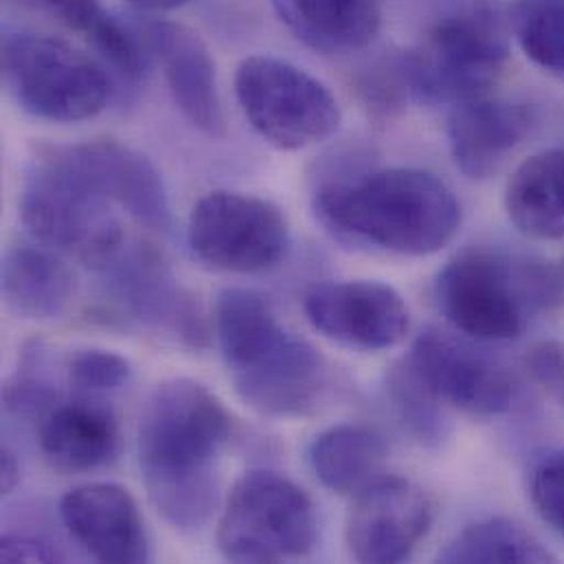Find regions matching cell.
Here are the masks:
<instances>
[{"label": "cell", "mask_w": 564, "mask_h": 564, "mask_svg": "<svg viewBox=\"0 0 564 564\" xmlns=\"http://www.w3.org/2000/svg\"><path fill=\"white\" fill-rule=\"evenodd\" d=\"M229 437V411L205 384L174 378L148 395L137 426L139 468L152 506L174 530L196 532L216 510Z\"/></svg>", "instance_id": "obj_1"}, {"label": "cell", "mask_w": 564, "mask_h": 564, "mask_svg": "<svg viewBox=\"0 0 564 564\" xmlns=\"http://www.w3.org/2000/svg\"><path fill=\"white\" fill-rule=\"evenodd\" d=\"M314 212L340 240L409 258L442 251L462 227V205L453 189L415 167L327 181L314 194Z\"/></svg>", "instance_id": "obj_2"}, {"label": "cell", "mask_w": 564, "mask_h": 564, "mask_svg": "<svg viewBox=\"0 0 564 564\" xmlns=\"http://www.w3.org/2000/svg\"><path fill=\"white\" fill-rule=\"evenodd\" d=\"M214 323L236 393L251 409L271 417L318 409L329 382L327 362L283 325L267 296L245 288L225 290Z\"/></svg>", "instance_id": "obj_3"}, {"label": "cell", "mask_w": 564, "mask_h": 564, "mask_svg": "<svg viewBox=\"0 0 564 564\" xmlns=\"http://www.w3.org/2000/svg\"><path fill=\"white\" fill-rule=\"evenodd\" d=\"M508 57V26L499 7L492 0H457L400 59V73L417 99L462 106L488 97Z\"/></svg>", "instance_id": "obj_4"}, {"label": "cell", "mask_w": 564, "mask_h": 564, "mask_svg": "<svg viewBox=\"0 0 564 564\" xmlns=\"http://www.w3.org/2000/svg\"><path fill=\"white\" fill-rule=\"evenodd\" d=\"M435 299L457 332L497 343L519 338L530 312L561 305L563 288L556 267H514L490 251H466L437 275Z\"/></svg>", "instance_id": "obj_5"}, {"label": "cell", "mask_w": 564, "mask_h": 564, "mask_svg": "<svg viewBox=\"0 0 564 564\" xmlns=\"http://www.w3.org/2000/svg\"><path fill=\"white\" fill-rule=\"evenodd\" d=\"M2 77L31 117L75 123L97 117L110 99L104 66L75 44L40 33H4Z\"/></svg>", "instance_id": "obj_6"}, {"label": "cell", "mask_w": 564, "mask_h": 564, "mask_svg": "<svg viewBox=\"0 0 564 564\" xmlns=\"http://www.w3.org/2000/svg\"><path fill=\"white\" fill-rule=\"evenodd\" d=\"M312 499L294 481L273 470L245 473L225 503L218 547L231 563L299 561L316 545Z\"/></svg>", "instance_id": "obj_7"}, {"label": "cell", "mask_w": 564, "mask_h": 564, "mask_svg": "<svg viewBox=\"0 0 564 564\" xmlns=\"http://www.w3.org/2000/svg\"><path fill=\"white\" fill-rule=\"evenodd\" d=\"M18 207L22 225L40 245L90 269L104 271L128 245L112 203L40 152Z\"/></svg>", "instance_id": "obj_8"}, {"label": "cell", "mask_w": 564, "mask_h": 564, "mask_svg": "<svg viewBox=\"0 0 564 564\" xmlns=\"http://www.w3.org/2000/svg\"><path fill=\"white\" fill-rule=\"evenodd\" d=\"M236 97L253 130L285 152L312 148L340 126V108L329 88L273 55H253L238 66Z\"/></svg>", "instance_id": "obj_9"}, {"label": "cell", "mask_w": 564, "mask_h": 564, "mask_svg": "<svg viewBox=\"0 0 564 564\" xmlns=\"http://www.w3.org/2000/svg\"><path fill=\"white\" fill-rule=\"evenodd\" d=\"M187 242L205 267L225 273L273 269L288 251L290 234L280 207L238 192H212L189 214Z\"/></svg>", "instance_id": "obj_10"}, {"label": "cell", "mask_w": 564, "mask_h": 564, "mask_svg": "<svg viewBox=\"0 0 564 564\" xmlns=\"http://www.w3.org/2000/svg\"><path fill=\"white\" fill-rule=\"evenodd\" d=\"M88 189L128 212L139 225L167 234L172 209L163 178L139 150L119 141H86L73 145H44L37 150Z\"/></svg>", "instance_id": "obj_11"}, {"label": "cell", "mask_w": 564, "mask_h": 564, "mask_svg": "<svg viewBox=\"0 0 564 564\" xmlns=\"http://www.w3.org/2000/svg\"><path fill=\"white\" fill-rule=\"evenodd\" d=\"M104 273L108 299L123 318L163 332L189 347L207 345L209 329L198 299L176 282L154 249L126 245Z\"/></svg>", "instance_id": "obj_12"}, {"label": "cell", "mask_w": 564, "mask_h": 564, "mask_svg": "<svg viewBox=\"0 0 564 564\" xmlns=\"http://www.w3.org/2000/svg\"><path fill=\"white\" fill-rule=\"evenodd\" d=\"M435 503L424 488L402 477H378L360 492L345 521L349 556L365 564H398L411 558L429 534Z\"/></svg>", "instance_id": "obj_13"}, {"label": "cell", "mask_w": 564, "mask_h": 564, "mask_svg": "<svg viewBox=\"0 0 564 564\" xmlns=\"http://www.w3.org/2000/svg\"><path fill=\"white\" fill-rule=\"evenodd\" d=\"M406 362L440 402L468 415L497 417L512 406L514 384L508 369L453 334L435 327L422 332Z\"/></svg>", "instance_id": "obj_14"}, {"label": "cell", "mask_w": 564, "mask_h": 564, "mask_svg": "<svg viewBox=\"0 0 564 564\" xmlns=\"http://www.w3.org/2000/svg\"><path fill=\"white\" fill-rule=\"evenodd\" d=\"M310 325L325 338L360 351L400 345L411 325L404 299L387 283H316L303 301Z\"/></svg>", "instance_id": "obj_15"}, {"label": "cell", "mask_w": 564, "mask_h": 564, "mask_svg": "<svg viewBox=\"0 0 564 564\" xmlns=\"http://www.w3.org/2000/svg\"><path fill=\"white\" fill-rule=\"evenodd\" d=\"M59 517L68 534L99 563L150 561L145 525L132 495L117 484H88L64 495Z\"/></svg>", "instance_id": "obj_16"}, {"label": "cell", "mask_w": 564, "mask_h": 564, "mask_svg": "<svg viewBox=\"0 0 564 564\" xmlns=\"http://www.w3.org/2000/svg\"><path fill=\"white\" fill-rule=\"evenodd\" d=\"M143 40L161 59L170 93L185 119L200 132L218 139L227 132L216 79V62L198 33L172 22H148Z\"/></svg>", "instance_id": "obj_17"}, {"label": "cell", "mask_w": 564, "mask_h": 564, "mask_svg": "<svg viewBox=\"0 0 564 564\" xmlns=\"http://www.w3.org/2000/svg\"><path fill=\"white\" fill-rule=\"evenodd\" d=\"M532 121L528 106L508 99L481 97L455 106L446 134L457 170L473 181L492 176L525 141Z\"/></svg>", "instance_id": "obj_18"}, {"label": "cell", "mask_w": 564, "mask_h": 564, "mask_svg": "<svg viewBox=\"0 0 564 564\" xmlns=\"http://www.w3.org/2000/svg\"><path fill=\"white\" fill-rule=\"evenodd\" d=\"M37 444L55 470L88 473L117 457L119 424L110 409L88 398L51 402L40 413Z\"/></svg>", "instance_id": "obj_19"}, {"label": "cell", "mask_w": 564, "mask_h": 564, "mask_svg": "<svg viewBox=\"0 0 564 564\" xmlns=\"http://www.w3.org/2000/svg\"><path fill=\"white\" fill-rule=\"evenodd\" d=\"M290 33L323 55L367 48L380 26L384 0H273Z\"/></svg>", "instance_id": "obj_20"}, {"label": "cell", "mask_w": 564, "mask_h": 564, "mask_svg": "<svg viewBox=\"0 0 564 564\" xmlns=\"http://www.w3.org/2000/svg\"><path fill=\"white\" fill-rule=\"evenodd\" d=\"M75 294V273L53 249L18 245L4 253L2 296L15 314L33 321L59 318Z\"/></svg>", "instance_id": "obj_21"}, {"label": "cell", "mask_w": 564, "mask_h": 564, "mask_svg": "<svg viewBox=\"0 0 564 564\" xmlns=\"http://www.w3.org/2000/svg\"><path fill=\"white\" fill-rule=\"evenodd\" d=\"M512 225L532 240H564V148L523 161L506 189Z\"/></svg>", "instance_id": "obj_22"}, {"label": "cell", "mask_w": 564, "mask_h": 564, "mask_svg": "<svg viewBox=\"0 0 564 564\" xmlns=\"http://www.w3.org/2000/svg\"><path fill=\"white\" fill-rule=\"evenodd\" d=\"M82 35L121 77L137 82L145 75L150 48L139 31L117 20L101 0H20Z\"/></svg>", "instance_id": "obj_23"}, {"label": "cell", "mask_w": 564, "mask_h": 564, "mask_svg": "<svg viewBox=\"0 0 564 564\" xmlns=\"http://www.w3.org/2000/svg\"><path fill=\"white\" fill-rule=\"evenodd\" d=\"M387 462L382 435L362 424H338L323 431L307 448V464L323 488L356 495L380 477Z\"/></svg>", "instance_id": "obj_24"}, {"label": "cell", "mask_w": 564, "mask_h": 564, "mask_svg": "<svg viewBox=\"0 0 564 564\" xmlns=\"http://www.w3.org/2000/svg\"><path fill=\"white\" fill-rule=\"evenodd\" d=\"M442 563H552V552L523 525L508 519H490L466 528L444 552Z\"/></svg>", "instance_id": "obj_25"}, {"label": "cell", "mask_w": 564, "mask_h": 564, "mask_svg": "<svg viewBox=\"0 0 564 564\" xmlns=\"http://www.w3.org/2000/svg\"><path fill=\"white\" fill-rule=\"evenodd\" d=\"M510 26L528 59L564 77V0H517Z\"/></svg>", "instance_id": "obj_26"}, {"label": "cell", "mask_w": 564, "mask_h": 564, "mask_svg": "<svg viewBox=\"0 0 564 564\" xmlns=\"http://www.w3.org/2000/svg\"><path fill=\"white\" fill-rule=\"evenodd\" d=\"M389 398L404 431L422 446H440L448 437V424L440 400L417 378L409 362L395 367L389 376Z\"/></svg>", "instance_id": "obj_27"}, {"label": "cell", "mask_w": 564, "mask_h": 564, "mask_svg": "<svg viewBox=\"0 0 564 564\" xmlns=\"http://www.w3.org/2000/svg\"><path fill=\"white\" fill-rule=\"evenodd\" d=\"M132 378L130 362L108 349H82L68 362V382L82 395L112 393Z\"/></svg>", "instance_id": "obj_28"}, {"label": "cell", "mask_w": 564, "mask_h": 564, "mask_svg": "<svg viewBox=\"0 0 564 564\" xmlns=\"http://www.w3.org/2000/svg\"><path fill=\"white\" fill-rule=\"evenodd\" d=\"M530 495L539 517L564 539V451L541 459L532 473Z\"/></svg>", "instance_id": "obj_29"}, {"label": "cell", "mask_w": 564, "mask_h": 564, "mask_svg": "<svg viewBox=\"0 0 564 564\" xmlns=\"http://www.w3.org/2000/svg\"><path fill=\"white\" fill-rule=\"evenodd\" d=\"M2 563H59L64 556L48 541L31 534H4L0 541Z\"/></svg>", "instance_id": "obj_30"}, {"label": "cell", "mask_w": 564, "mask_h": 564, "mask_svg": "<svg viewBox=\"0 0 564 564\" xmlns=\"http://www.w3.org/2000/svg\"><path fill=\"white\" fill-rule=\"evenodd\" d=\"M528 369L536 382L558 389L564 382V345L547 340L536 345L528 356Z\"/></svg>", "instance_id": "obj_31"}, {"label": "cell", "mask_w": 564, "mask_h": 564, "mask_svg": "<svg viewBox=\"0 0 564 564\" xmlns=\"http://www.w3.org/2000/svg\"><path fill=\"white\" fill-rule=\"evenodd\" d=\"M20 481V464L15 459V453L11 448H2L0 455V484H2V495H11Z\"/></svg>", "instance_id": "obj_32"}, {"label": "cell", "mask_w": 564, "mask_h": 564, "mask_svg": "<svg viewBox=\"0 0 564 564\" xmlns=\"http://www.w3.org/2000/svg\"><path fill=\"white\" fill-rule=\"evenodd\" d=\"M130 7L139 9V11H148V13H161V11H172L178 9L183 4H187L189 0H126Z\"/></svg>", "instance_id": "obj_33"}, {"label": "cell", "mask_w": 564, "mask_h": 564, "mask_svg": "<svg viewBox=\"0 0 564 564\" xmlns=\"http://www.w3.org/2000/svg\"><path fill=\"white\" fill-rule=\"evenodd\" d=\"M558 273H561V282H563V290H564V260L558 264Z\"/></svg>", "instance_id": "obj_34"}, {"label": "cell", "mask_w": 564, "mask_h": 564, "mask_svg": "<svg viewBox=\"0 0 564 564\" xmlns=\"http://www.w3.org/2000/svg\"><path fill=\"white\" fill-rule=\"evenodd\" d=\"M556 391H558V393H561V398H563V404H564V382H563V384H561V387H558V389H556Z\"/></svg>", "instance_id": "obj_35"}]
</instances>
